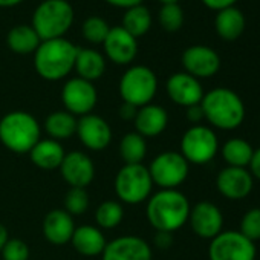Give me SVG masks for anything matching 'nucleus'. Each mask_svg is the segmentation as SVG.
I'll return each instance as SVG.
<instances>
[{
	"instance_id": "obj_43",
	"label": "nucleus",
	"mask_w": 260,
	"mask_h": 260,
	"mask_svg": "<svg viewBox=\"0 0 260 260\" xmlns=\"http://www.w3.org/2000/svg\"><path fill=\"white\" fill-rule=\"evenodd\" d=\"M8 239H10V237H8V230H7V226L0 223V251H2V248L5 246V243H7Z\"/></svg>"
},
{
	"instance_id": "obj_26",
	"label": "nucleus",
	"mask_w": 260,
	"mask_h": 260,
	"mask_svg": "<svg viewBox=\"0 0 260 260\" xmlns=\"http://www.w3.org/2000/svg\"><path fill=\"white\" fill-rule=\"evenodd\" d=\"M77 116L68 110H55L49 113L45 119V130L51 140L64 141L77 134Z\"/></svg>"
},
{
	"instance_id": "obj_1",
	"label": "nucleus",
	"mask_w": 260,
	"mask_h": 260,
	"mask_svg": "<svg viewBox=\"0 0 260 260\" xmlns=\"http://www.w3.org/2000/svg\"><path fill=\"white\" fill-rule=\"evenodd\" d=\"M190 202L179 190H159L147 199L146 216L156 231L175 233L188 222Z\"/></svg>"
},
{
	"instance_id": "obj_39",
	"label": "nucleus",
	"mask_w": 260,
	"mask_h": 260,
	"mask_svg": "<svg viewBox=\"0 0 260 260\" xmlns=\"http://www.w3.org/2000/svg\"><path fill=\"white\" fill-rule=\"evenodd\" d=\"M237 2V0H202V4L211 10V11H222L225 8H231L234 7V4Z\"/></svg>"
},
{
	"instance_id": "obj_40",
	"label": "nucleus",
	"mask_w": 260,
	"mask_h": 260,
	"mask_svg": "<svg viewBox=\"0 0 260 260\" xmlns=\"http://www.w3.org/2000/svg\"><path fill=\"white\" fill-rule=\"evenodd\" d=\"M137 112H138V107L128 104V103H122L119 107V116L125 121H134L137 116Z\"/></svg>"
},
{
	"instance_id": "obj_21",
	"label": "nucleus",
	"mask_w": 260,
	"mask_h": 260,
	"mask_svg": "<svg viewBox=\"0 0 260 260\" xmlns=\"http://www.w3.org/2000/svg\"><path fill=\"white\" fill-rule=\"evenodd\" d=\"M43 236L52 245H64L71 242L75 231L74 217L61 208L51 210L43 219Z\"/></svg>"
},
{
	"instance_id": "obj_6",
	"label": "nucleus",
	"mask_w": 260,
	"mask_h": 260,
	"mask_svg": "<svg viewBox=\"0 0 260 260\" xmlns=\"http://www.w3.org/2000/svg\"><path fill=\"white\" fill-rule=\"evenodd\" d=\"M118 92L122 103L140 109L150 104L155 98L158 92V77L149 66H130L119 78Z\"/></svg>"
},
{
	"instance_id": "obj_31",
	"label": "nucleus",
	"mask_w": 260,
	"mask_h": 260,
	"mask_svg": "<svg viewBox=\"0 0 260 260\" xmlns=\"http://www.w3.org/2000/svg\"><path fill=\"white\" fill-rule=\"evenodd\" d=\"M93 217L100 230H113L124 219V207L119 201H104L96 207Z\"/></svg>"
},
{
	"instance_id": "obj_30",
	"label": "nucleus",
	"mask_w": 260,
	"mask_h": 260,
	"mask_svg": "<svg viewBox=\"0 0 260 260\" xmlns=\"http://www.w3.org/2000/svg\"><path fill=\"white\" fill-rule=\"evenodd\" d=\"M152 22H153L152 13L149 11V8L144 5H138V7L125 10L119 26H122L135 39H140L149 32V29L152 28Z\"/></svg>"
},
{
	"instance_id": "obj_5",
	"label": "nucleus",
	"mask_w": 260,
	"mask_h": 260,
	"mask_svg": "<svg viewBox=\"0 0 260 260\" xmlns=\"http://www.w3.org/2000/svg\"><path fill=\"white\" fill-rule=\"evenodd\" d=\"M75 19L72 5L68 0H43L32 13L31 26L42 42L63 39Z\"/></svg>"
},
{
	"instance_id": "obj_41",
	"label": "nucleus",
	"mask_w": 260,
	"mask_h": 260,
	"mask_svg": "<svg viewBox=\"0 0 260 260\" xmlns=\"http://www.w3.org/2000/svg\"><path fill=\"white\" fill-rule=\"evenodd\" d=\"M248 167H249V173L252 175V178L260 179V147L254 149V153Z\"/></svg>"
},
{
	"instance_id": "obj_17",
	"label": "nucleus",
	"mask_w": 260,
	"mask_h": 260,
	"mask_svg": "<svg viewBox=\"0 0 260 260\" xmlns=\"http://www.w3.org/2000/svg\"><path fill=\"white\" fill-rule=\"evenodd\" d=\"M104 55L118 66L130 64L138 54V39L128 34L122 26L110 28L104 43Z\"/></svg>"
},
{
	"instance_id": "obj_15",
	"label": "nucleus",
	"mask_w": 260,
	"mask_h": 260,
	"mask_svg": "<svg viewBox=\"0 0 260 260\" xmlns=\"http://www.w3.org/2000/svg\"><path fill=\"white\" fill-rule=\"evenodd\" d=\"M152 246L138 236H121L106 243L101 260H152Z\"/></svg>"
},
{
	"instance_id": "obj_8",
	"label": "nucleus",
	"mask_w": 260,
	"mask_h": 260,
	"mask_svg": "<svg viewBox=\"0 0 260 260\" xmlns=\"http://www.w3.org/2000/svg\"><path fill=\"white\" fill-rule=\"evenodd\" d=\"M219 152V140L208 125L198 124L188 127L181 138V155L188 164L204 166L214 159Z\"/></svg>"
},
{
	"instance_id": "obj_10",
	"label": "nucleus",
	"mask_w": 260,
	"mask_h": 260,
	"mask_svg": "<svg viewBox=\"0 0 260 260\" xmlns=\"http://www.w3.org/2000/svg\"><path fill=\"white\" fill-rule=\"evenodd\" d=\"M255 255L254 242L239 231H222L210 240V260H255Z\"/></svg>"
},
{
	"instance_id": "obj_7",
	"label": "nucleus",
	"mask_w": 260,
	"mask_h": 260,
	"mask_svg": "<svg viewBox=\"0 0 260 260\" xmlns=\"http://www.w3.org/2000/svg\"><path fill=\"white\" fill-rule=\"evenodd\" d=\"M153 181L144 164H124L115 176V193L119 202L137 205L152 196Z\"/></svg>"
},
{
	"instance_id": "obj_33",
	"label": "nucleus",
	"mask_w": 260,
	"mask_h": 260,
	"mask_svg": "<svg viewBox=\"0 0 260 260\" xmlns=\"http://www.w3.org/2000/svg\"><path fill=\"white\" fill-rule=\"evenodd\" d=\"M158 22L166 32H178L184 25V11L179 4H166L158 13Z\"/></svg>"
},
{
	"instance_id": "obj_34",
	"label": "nucleus",
	"mask_w": 260,
	"mask_h": 260,
	"mask_svg": "<svg viewBox=\"0 0 260 260\" xmlns=\"http://www.w3.org/2000/svg\"><path fill=\"white\" fill-rule=\"evenodd\" d=\"M89 207V194L86 188H69L64 198V210L74 217L86 213Z\"/></svg>"
},
{
	"instance_id": "obj_27",
	"label": "nucleus",
	"mask_w": 260,
	"mask_h": 260,
	"mask_svg": "<svg viewBox=\"0 0 260 260\" xmlns=\"http://www.w3.org/2000/svg\"><path fill=\"white\" fill-rule=\"evenodd\" d=\"M40 43L42 40L31 25H17L11 28L7 36V45L10 51L19 55L34 54Z\"/></svg>"
},
{
	"instance_id": "obj_24",
	"label": "nucleus",
	"mask_w": 260,
	"mask_h": 260,
	"mask_svg": "<svg viewBox=\"0 0 260 260\" xmlns=\"http://www.w3.org/2000/svg\"><path fill=\"white\" fill-rule=\"evenodd\" d=\"M77 77L93 83L100 80L106 72V58L101 52L90 48H78L75 66Z\"/></svg>"
},
{
	"instance_id": "obj_45",
	"label": "nucleus",
	"mask_w": 260,
	"mask_h": 260,
	"mask_svg": "<svg viewBox=\"0 0 260 260\" xmlns=\"http://www.w3.org/2000/svg\"><path fill=\"white\" fill-rule=\"evenodd\" d=\"M158 2L166 5V4H179V0H158Z\"/></svg>"
},
{
	"instance_id": "obj_36",
	"label": "nucleus",
	"mask_w": 260,
	"mask_h": 260,
	"mask_svg": "<svg viewBox=\"0 0 260 260\" xmlns=\"http://www.w3.org/2000/svg\"><path fill=\"white\" fill-rule=\"evenodd\" d=\"M0 254L4 260H28L29 246L22 239H8Z\"/></svg>"
},
{
	"instance_id": "obj_14",
	"label": "nucleus",
	"mask_w": 260,
	"mask_h": 260,
	"mask_svg": "<svg viewBox=\"0 0 260 260\" xmlns=\"http://www.w3.org/2000/svg\"><path fill=\"white\" fill-rule=\"evenodd\" d=\"M77 135L86 149L92 152H101L107 149L112 141V128L100 115L89 113L80 116L77 122Z\"/></svg>"
},
{
	"instance_id": "obj_3",
	"label": "nucleus",
	"mask_w": 260,
	"mask_h": 260,
	"mask_svg": "<svg viewBox=\"0 0 260 260\" xmlns=\"http://www.w3.org/2000/svg\"><path fill=\"white\" fill-rule=\"evenodd\" d=\"M201 107L205 121L219 130H236L246 115L242 98L228 87H216L204 93Z\"/></svg>"
},
{
	"instance_id": "obj_11",
	"label": "nucleus",
	"mask_w": 260,
	"mask_h": 260,
	"mask_svg": "<svg viewBox=\"0 0 260 260\" xmlns=\"http://www.w3.org/2000/svg\"><path fill=\"white\" fill-rule=\"evenodd\" d=\"M61 101L64 110L74 116H84L92 113L98 101V92L93 83L74 77L68 80L61 89Z\"/></svg>"
},
{
	"instance_id": "obj_20",
	"label": "nucleus",
	"mask_w": 260,
	"mask_h": 260,
	"mask_svg": "<svg viewBox=\"0 0 260 260\" xmlns=\"http://www.w3.org/2000/svg\"><path fill=\"white\" fill-rule=\"evenodd\" d=\"M135 132L141 137L156 138L159 137L169 125V113L164 107L158 104H147L138 109L137 116L134 119Z\"/></svg>"
},
{
	"instance_id": "obj_4",
	"label": "nucleus",
	"mask_w": 260,
	"mask_h": 260,
	"mask_svg": "<svg viewBox=\"0 0 260 260\" xmlns=\"http://www.w3.org/2000/svg\"><path fill=\"white\" fill-rule=\"evenodd\" d=\"M42 140V127L34 115L25 110H13L0 119V143L10 152L23 155Z\"/></svg>"
},
{
	"instance_id": "obj_42",
	"label": "nucleus",
	"mask_w": 260,
	"mask_h": 260,
	"mask_svg": "<svg viewBox=\"0 0 260 260\" xmlns=\"http://www.w3.org/2000/svg\"><path fill=\"white\" fill-rule=\"evenodd\" d=\"M104 2L115 8H125V10L143 5V0H104Z\"/></svg>"
},
{
	"instance_id": "obj_29",
	"label": "nucleus",
	"mask_w": 260,
	"mask_h": 260,
	"mask_svg": "<svg viewBox=\"0 0 260 260\" xmlns=\"http://www.w3.org/2000/svg\"><path fill=\"white\" fill-rule=\"evenodd\" d=\"M118 152L124 164H143L147 156V141L137 132H128L121 138Z\"/></svg>"
},
{
	"instance_id": "obj_18",
	"label": "nucleus",
	"mask_w": 260,
	"mask_h": 260,
	"mask_svg": "<svg viewBox=\"0 0 260 260\" xmlns=\"http://www.w3.org/2000/svg\"><path fill=\"white\" fill-rule=\"evenodd\" d=\"M216 187L223 198L230 201H240L248 198L252 191L254 178L246 169L226 166L217 173Z\"/></svg>"
},
{
	"instance_id": "obj_19",
	"label": "nucleus",
	"mask_w": 260,
	"mask_h": 260,
	"mask_svg": "<svg viewBox=\"0 0 260 260\" xmlns=\"http://www.w3.org/2000/svg\"><path fill=\"white\" fill-rule=\"evenodd\" d=\"M166 90L169 98L182 107H190L201 104L204 98V87L201 81L187 72H176L169 77L166 83Z\"/></svg>"
},
{
	"instance_id": "obj_37",
	"label": "nucleus",
	"mask_w": 260,
	"mask_h": 260,
	"mask_svg": "<svg viewBox=\"0 0 260 260\" xmlns=\"http://www.w3.org/2000/svg\"><path fill=\"white\" fill-rule=\"evenodd\" d=\"M185 116H187V121L191 122V125H198V124H201V122L205 119V118H204V110H202L201 104L187 107Z\"/></svg>"
},
{
	"instance_id": "obj_13",
	"label": "nucleus",
	"mask_w": 260,
	"mask_h": 260,
	"mask_svg": "<svg viewBox=\"0 0 260 260\" xmlns=\"http://www.w3.org/2000/svg\"><path fill=\"white\" fill-rule=\"evenodd\" d=\"M188 223L198 237L211 240L219 233H222L223 214L216 204L202 201L190 208Z\"/></svg>"
},
{
	"instance_id": "obj_16",
	"label": "nucleus",
	"mask_w": 260,
	"mask_h": 260,
	"mask_svg": "<svg viewBox=\"0 0 260 260\" xmlns=\"http://www.w3.org/2000/svg\"><path fill=\"white\" fill-rule=\"evenodd\" d=\"M58 170L71 188H86L95 178L93 161L87 153L80 150L66 153Z\"/></svg>"
},
{
	"instance_id": "obj_28",
	"label": "nucleus",
	"mask_w": 260,
	"mask_h": 260,
	"mask_svg": "<svg viewBox=\"0 0 260 260\" xmlns=\"http://www.w3.org/2000/svg\"><path fill=\"white\" fill-rule=\"evenodd\" d=\"M252 153V146L242 138H231L220 147V155L228 167L246 169L251 162Z\"/></svg>"
},
{
	"instance_id": "obj_22",
	"label": "nucleus",
	"mask_w": 260,
	"mask_h": 260,
	"mask_svg": "<svg viewBox=\"0 0 260 260\" xmlns=\"http://www.w3.org/2000/svg\"><path fill=\"white\" fill-rule=\"evenodd\" d=\"M71 243L78 254L86 257H96L103 254L107 240L98 226L81 225V226H75Z\"/></svg>"
},
{
	"instance_id": "obj_2",
	"label": "nucleus",
	"mask_w": 260,
	"mask_h": 260,
	"mask_svg": "<svg viewBox=\"0 0 260 260\" xmlns=\"http://www.w3.org/2000/svg\"><path fill=\"white\" fill-rule=\"evenodd\" d=\"M78 48L68 39L45 40L34 52V69L48 81L66 78L75 66Z\"/></svg>"
},
{
	"instance_id": "obj_38",
	"label": "nucleus",
	"mask_w": 260,
	"mask_h": 260,
	"mask_svg": "<svg viewBox=\"0 0 260 260\" xmlns=\"http://www.w3.org/2000/svg\"><path fill=\"white\" fill-rule=\"evenodd\" d=\"M155 246L159 249H169L173 245V233H166V231H156L155 239H153Z\"/></svg>"
},
{
	"instance_id": "obj_44",
	"label": "nucleus",
	"mask_w": 260,
	"mask_h": 260,
	"mask_svg": "<svg viewBox=\"0 0 260 260\" xmlns=\"http://www.w3.org/2000/svg\"><path fill=\"white\" fill-rule=\"evenodd\" d=\"M23 2V0H0V8H13Z\"/></svg>"
},
{
	"instance_id": "obj_12",
	"label": "nucleus",
	"mask_w": 260,
	"mask_h": 260,
	"mask_svg": "<svg viewBox=\"0 0 260 260\" xmlns=\"http://www.w3.org/2000/svg\"><path fill=\"white\" fill-rule=\"evenodd\" d=\"M181 63L184 66V72L190 74L191 77L201 78H211L220 69V57L219 54L205 45H193L182 52Z\"/></svg>"
},
{
	"instance_id": "obj_32",
	"label": "nucleus",
	"mask_w": 260,
	"mask_h": 260,
	"mask_svg": "<svg viewBox=\"0 0 260 260\" xmlns=\"http://www.w3.org/2000/svg\"><path fill=\"white\" fill-rule=\"evenodd\" d=\"M109 31H110L109 23L100 16H90L81 25L83 39L92 45H103Z\"/></svg>"
},
{
	"instance_id": "obj_9",
	"label": "nucleus",
	"mask_w": 260,
	"mask_h": 260,
	"mask_svg": "<svg viewBox=\"0 0 260 260\" xmlns=\"http://www.w3.org/2000/svg\"><path fill=\"white\" fill-rule=\"evenodd\" d=\"M147 169L153 185H158L161 190H178L188 178L190 164L179 152L169 150L155 156Z\"/></svg>"
},
{
	"instance_id": "obj_35",
	"label": "nucleus",
	"mask_w": 260,
	"mask_h": 260,
	"mask_svg": "<svg viewBox=\"0 0 260 260\" xmlns=\"http://www.w3.org/2000/svg\"><path fill=\"white\" fill-rule=\"evenodd\" d=\"M239 233L251 242L260 240V207L251 208L243 214Z\"/></svg>"
},
{
	"instance_id": "obj_25",
	"label": "nucleus",
	"mask_w": 260,
	"mask_h": 260,
	"mask_svg": "<svg viewBox=\"0 0 260 260\" xmlns=\"http://www.w3.org/2000/svg\"><path fill=\"white\" fill-rule=\"evenodd\" d=\"M214 28L217 36L225 42L237 40L245 31V16L236 7L217 11L214 19Z\"/></svg>"
},
{
	"instance_id": "obj_23",
	"label": "nucleus",
	"mask_w": 260,
	"mask_h": 260,
	"mask_svg": "<svg viewBox=\"0 0 260 260\" xmlns=\"http://www.w3.org/2000/svg\"><path fill=\"white\" fill-rule=\"evenodd\" d=\"M66 152L60 141L46 138L40 140L29 152L32 164L42 170H55L61 166Z\"/></svg>"
}]
</instances>
